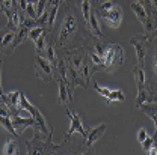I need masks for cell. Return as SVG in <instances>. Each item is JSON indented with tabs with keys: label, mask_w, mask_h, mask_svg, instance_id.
I'll return each instance as SVG.
<instances>
[{
	"label": "cell",
	"mask_w": 157,
	"mask_h": 155,
	"mask_svg": "<svg viewBox=\"0 0 157 155\" xmlns=\"http://www.w3.org/2000/svg\"><path fill=\"white\" fill-rule=\"evenodd\" d=\"M92 33L86 24V21L82 17V12L78 14L76 5L73 0H67V6L63 8L62 23L58 29L56 41H53L58 53H67L71 50H76L78 47L91 45L92 44Z\"/></svg>",
	"instance_id": "6da1fadb"
},
{
	"label": "cell",
	"mask_w": 157,
	"mask_h": 155,
	"mask_svg": "<svg viewBox=\"0 0 157 155\" xmlns=\"http://www.w3.org/2000/svg\"><path fill=\"white\" fill-rule=\"evenodd\" d=\"M65 59L70 63L76 84L85 87V89H89V81L92 80V76L97 71H103V65L94 63V60L91 59L89 45L78 47L76 50L67 51Z\"/></svg>",
	"instance_id": "7a4b0ae2"
},
{
	"label": "cell",
	"mask_w": 157,
	"mask_h": 155,
	"mask_svg": "<svg viewBox=\"0 0 157 155\" xmlns=\"http://www.w3.org/2000/svg\"><path fill=\"white\" fill-rule=\"evenodd\" d=\"M95 12L109 27L118 29L122 21V9L115 0H97Z\"/></svg>",
	"instance_id": "3957f363"
},
{
	"label": "cell",
	"mask_w": 157,
	"mask_h": 155,
	"mask_svg": "<svg viewBox=\"0 0 157 155\" xmlns=\"http://www.w3.org/2000/svg\"><path fill=\"white\" fill-rule=\"evenodd\" d=\"M124 57H125V56H124L122 47L115 44V42H112L110 47H109V50H107L106 57L103 60V71H104V72H109V74L115 72L118 68L122 65Z\"/></svg>",
	"instance_id": "277c9868"
},
{
	"label": "cell",
	"mask_w": 157,
	"mask_h": 155,
	"mask_svg": "<svg viewBox=\"0 0 157 155\" xmlns=\"http://www.w3.org/2000/svg\"><path fill=\"white\" fill-rule=\"evenodd\" d=\"M150 48H151L150 60L148 62L145 60V63H148V72L151 74V81H147V86L157 97V33L156 36L150 41Z\"/></svg>",
	"instance_id": "5b68a950"
},
{
	"label": "cell",
	"mask_w": 157,
	"mask_h": 155,
	"mask_svg": "<svg viewBox=\"0 0 157 155\" xmlns=\"http://www.w3.org/2000/svg\"><path fill=\"white\" fill-rule=\"evenodd\" d=\"M130 44L135 47L136 50V56H137V63H145V59H147V54H148V48H150V39L148 36L144 33H137V35H133L130 38Z\"/></svg>",
	"instance_id": "8992f818"
},
{
	"label": "cell",
	"mask_w": 157,
	"mask_h": 155,
	"mask_svg": "<svg viewBox=\"0 0 157 155\" xmlns=\"http://www.w3.org/2000/svg\"><path fill=\"white\" fill-rule=\"evenodd\" d=\"M65 115L71 119V125H70L68 131L63 134V140H70V138H71V136H73L74 133H78V134L83 137V138H86L88 131L85 130V127H83V124H82V119H80V116H78L76 112L68 110V109H65Z\"/></svg>",
	"instance_id": "52a82bcc"
},
{
	"label": "cell",
	"mask_w": 157,
	"mask_h": 155,
	"mask_svg": "<svg viewBox=\"0 0 157 155\" xmlns=\"http://www.w3.org/2000/svg\"><path fill=\"white\" fill-rule=\"evenodd\" d=\"M35 72L41 80H44L45 83L53 80V65L50 63L48 59L44 56H38L36 62H35Z\"/></svg>",
	"instance_id": "ba28073f"
},
{
	"label": "cell",
	"mask_w": 157,
	"mask_h": 155,
	"mask_svg": "<svg viewBox=\"0 0 157 155\" xmlns=\"http://www.w3.org/2000/svg\"><path fill=\"white\" fill-rule=\"evenodd\" d=\"M137 109H139L140 112H144L148 117H151V119H153L154 127H156V131H154V134H153L151 137H153V140H154V142H157V99L156 101H153V102L140 104Z\"/></svg>",
	"instance_id": "9c48e42d"
},
{
	"label": "cell",
	"mask_w": 157,
	"mask_h": 155,
	"mask_svg": "<svg viewBox=\"0 0 157 155\" xmlns=\"http://www.w3.org/2000/svg\"><path fill=\"white\" fill-rule=\"evenodd\" d=\"M88 27H89V30H91V33H92V36L94 38H98V39H104V33L101 32V26H100V20L97 17V12H95V9L92 8L91 9V15H89V20H88Z\"/></svg>",
	"instance_id": "30bf717a"
},
{
	"label": "cell",
	"mask_w": 157,
	"mask_h": 155,
	"mask_svg": "<svg viewBox=\"0 0 157 155\" xmlns=\"http://www.w3.org/2000/svg\"><path fill=\"white\" fill-rule=\"evenodd\" d=\"M86 131H88V134H86V138H85V143H86L88 148L92 149V145L106 133V125H104V124H100V125L92 127V128H89V130H86Z\"/></svg>",
	"instance_id": "8fae6325"
},
{
	"label": "cell",
	"mask_w": 157,
	"mask_h": 155,
	"mask_svg": "<svg viewBox=\"0 0 157 155\" xmlns=\"http://www.w3.org/2000/svg\"><path fill=\"white\" fill-rule=\"evenodd\" d=\"M11 120H12V125H14V128H15V131H17V134H21L26 128H32L33 127V124H35V119L33 116L32 117H21L18 115H15V116H11Z\"/></svg>",
	"instance_id": "7c38bea8"
},
{
	"label": "cell",
	"mask_w": 157,
	"mask_h": 155,
	"mask_svg": "<svg viewBox=\"0 0 157 155\" xmlns=\"http://www.w3.org/2000/svg\"><path fill=\"white\" fill-rule=\"evenodd\" d=\"M133 77H135L137 89H142L147 86V71L142 63H136V66L133 68Z\"/></svg>",
	"instance_id": "4fadbf2b"
},
{
	"label": "cell",
	"mask_w": 157,
	"mask_h": 155,
	"mask_svg": "<svg viewBox=\"0 0 157 155\" xmlns=\"http://www.w3.org/2000/svg\"><path fill=\"white\" fill-rule=\"evenodd\" d=\"M48 36H50V30H45V32L41 33V35L38 36V39L35 41V48H36L38 56H42V54H44V50H45V45H47Z\"/></svg>",
	"instance_id": "5bb4252c"
},
{
	"label": "cell",
	"mask_w": 157,
	"mask_h": 155,
	"mask_svg": "<svg viewBox=\"0 0 157 155\" xmlns=\"http://www.w3.org/2000/svg\"><path fill=\"white\" fill-rule=\"evenodd\" d=\"M59 83V104L63 105L65 102H71L70 101V97H68V87L65 84V81L62 78H55Z\"/></svg>",
	"instance_id": "9a60e30c"
},
{
	"label": "cell",
	"mask_w": 157,
	"mask_h": 155,
	"mask_svg": "<svg viewBox=\"0 0 157 155\" xmlns=\"http://www.w3.org/2000/svg\"><path fill=\"white\" fill-rule=\"evenodd\" d=\"M18 148H20L18 142H17L15 138H9V140L5 143L2 154H5V155H17L18 154Z\"/></svg>",
	"instance_id": "2e32d148"
},
{
	"label": "cell",
	"mask_w": 157,
	"mask_h": 155,
	"mask_svg": "<svg viewBox=\"0 0 157 155\" xmlns=\"http://www.w3.org/2000/svg\"><path fill=\"white\" fill-rule=\"evenodd\" d=\"M0 124H2V127L8 131V133H11L14 137H18L17 134V131H15V128H14V125H12V120H11V116H5V115H0Z\"/></svg>",
	"instance_id": "e0dca14e"
},
{
	"label": "cell",
	"mask_w": 157,
	"mask_h": 155,
	"mask_svg": "<svg viewBox=\"0 0 157 155\" xmlns=\"http://www.w3.org/2000/svg\"><path fill=\"white\" fill-rule=\"evenodd\" d=\"M91 9H92V6H91V2L89 0H82L80 2V12H82V17H83V20L86 23H88L89 15H91Z\"/></svg>",
	"instance_id": "ac0fdd59"
},
{
	"label": "cell",
	"mask_w": 157,
	"mask_h": 155,
	"mask_svg": "<svg viewBox=\"0 0 157 155\" xmlns=\"http://www.w3.org/2000/svg\"><path fill=\"white\" fill-rule=\"evenodd\" d=\"M15 33H17V32H12V30H8V32L5 33V36H3L2 42H0V50H2V51L11 45V42L15 38Z\"/></svg>",
	"instance_id": "d6986e66"
},
{
	"label": "cell",
	"mask_w": 157,
	"mask_h": 155,
	"mask_svg": "<svg viewBox=\"0 0 157 155\" xmlns=\"http://www.w3.org/2000/svg\"><path fill=\"white\" fill-rule=\"evenodd\" d=\"M125 99V97H124V94H122V90H119V89H117V90H110V94H109V97H107V102L106 104H110V102H113V101H119V102H122Z\"/></svg>",
	"instance_id": "ffe728a7"
},
{
	"label": "cell",
	"mask_w": 157,
	"mask_h": 155,
	"mask_svg": "<svg viewBox=\"0 0 157 155\" xmlns=\"http://www.w3.org/2000/svg\"><path fill=\"white\" fill-rule=\"evenodd\" d=\"M47 29H44V27H41V26H36V27H33V29H30L29 30V38L32 39L33 42L38 39V36L41 35V33H44Z\"/></svg>",
	"instance_id": "44dd1931"
},
{
	"label": "cell",
	"mask_w": 157,
	"mask_h": 155,
	"mask_svg": "<svg viewBox=\"0 0 157 155\" xmlns=\"http://www.w3.org/2000/svg\"><path fill=\"white\" fill-rule=\"evenodd\" d=\"M92 86H94V89L97 90L98 94L101 95V97H104L106 99H107V97H109V94H110V89H107V87H101L100 84H98L95 80H92Z\"/></svg>",
	"instance_id": "7402d4cb"
},
{
	"label": "cell",
	"mask_w": 157,
	"mask_h": 155,
	"mask_svg": "<svg viewBox=\"0 0 157 155\" xmlns=\"http://www.w3.org/2000/svg\"><path fill=\"white\" fill-rule=\"evenodd\" d=\"M145 9H147V12L150 14V15H154V17H157V11L153 8V5H151V2L150 0H137Z\"/></svg>",
	"instance_id": "603a6c76"
},
{
	"label": "cell",
	"mask_w": 157,
	"mask_h": 155,
	"mask_svg": "<svg viewBox=\"0 0 157 155\" xmlns=\"http://www.w3.org/2000/svg\"><path fill=\"white\" fill-rule=\"evenodd\" d=\"M154 143V140H153V137L151 136H147V138L144 140V142H140V145H142V149L145 151V152H148L150 151V148H151V145Z\"/></svg>",
	"instance_id": "cb8c5ba5"
},
{
	"label": "cell",
	"mask_w": 157,
	"mask_h": 155,
	"mask_svg": "<svg viewBox=\"0 0 157 155\" xmlns=\"http://www.w3.org/2000/svg\"><path fill=\"white\" fill-rule=\"evenodd\" d=\"M147 136H148L147 130H145V128H140L139 133H137V140H139V142H144V140L147 138Z\"/></svg>",
	"instance_id": "d4e9b609"
},
{
	"label": "cell",
	"mask_w": 157,
	"mask_h": 155,
	"mask_svg": "<svg viewBox=\"0 0 157 155\" xmlns=\"http://www.w3.org/2000/svg\"><path fill=\"white\" fill-rule=\"evenodd\" d=\"M2 65H3V62L0 60V97L3 98V101H6V92L2 87Z\"/></svg>",
	"instance_id": "484cf974"
},
{
	"label": "cell",
	"mask_w": 157,
	"mask_h": 155,
	"mask_svg": "<svg viewBox=\"0 0 157 155\" xmlns=\"http://www.w3.org/2000/svg\"><path fill=\"white\" fill-rule=\"evenodd\" d=\"M6 32H8V27H6V26L0 29V42H2V39H3V36H5V33H6Z\"/></svg>",
	"instance_id": "4316f807"
},
{
	"label": "cell",
	"mask_w": 157,
	"mask_h": 155,
	"mask_svg": "<svg viewBox=\"0 0 157 155\" xmlns=\"http://www.w3.org/2000/svg\"><path fill=\"white\" fill-rule=\"evenodd\" d=\"M150 2H151V5H153V8H154V9H156V11H157V0H150Z\"/></svg>",
	"instance_id": "83f0119b"
},
{
	"label": "cell",
	"mask_w": 157,
	"mask_h": 155,
	"mask_svg": "<svg viewBox=\"0 0 157 155\" xmlns=\"http://www.w3.org/2000/svg\"><path fill=\"white\" fill-rule=\"evenodd\" d=\"M27 2H29V3H32V5H35V6H36V3H38L39 0H27Z\"/></svg>",
	"instance_id": "f1b7e54d"
},
{
	"label": "cell",
	"mask_w": 157,
	"mask_h": 155,
	"mask_svg": "<svg viewBox=\"0 0 157 155\" xmlns=\"http://www.w3.org/2000/svg\"><path fill=\"white\" fill-rule=\"evenodd\" d=\"M5 104H6V102H5V101H3V98L0 97V105H5Z\"/></svg>",
	"instance_id": "f546056e"
}]
</instances>
